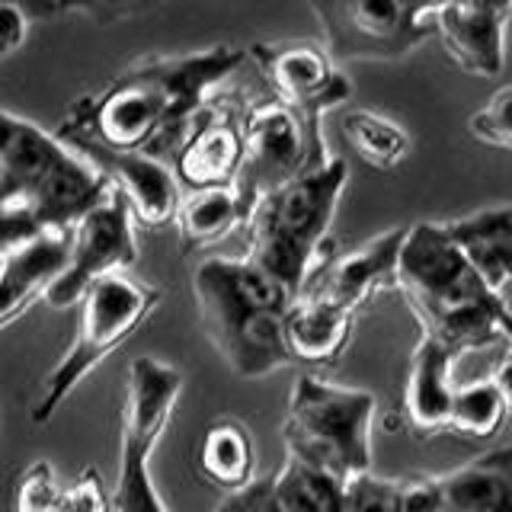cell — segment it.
<instances>
[{
	"mask_svg": "<svg viewBox=\"0 0 512 512\" xmlns=\"http://www.w3.org/2000/svg\"><path fill=\"white\" fill-rule=\"evenodd\" d=\"M442 512H512V445L442 474Z\"/></svg>",
	"mask_w": 512,
	"mask_h": 512,
	"instance_id": "21",
	"label": "cell"
},
{
	"mask_svg": "<svg viewBox=\"0 0 512 512\" xmlns=\"http://www.w3.org/2000/svg\"><path fill=\"white\" fill-rule=\"evenodd\" d=\"M32 16L16 4H0V61L16 55L29 39Z\"/></svg>",
	"mask_w": 512,
	"mask_h": 512,
	"instance_id": "34",
	"label": "cell"
},
{
	"mask_svg": "<svg viewBox=\"0 0 512 512\" xmlns=\"http://www.w3.org/2000/svg\"><path fill=\"white\" fill-rule=\"evenodd\" d=\"M71 228L45 231L26 244L0 253V330L20 320L32 301H42L45 288L68 263Z\"/></svg>",
	"mask_w": 512,
	"mask_h": 512,
	"instance_id": "17",
	"label": "cell"
},
{
	"mask_svg": "<svg viewBox=\"0 0 512 512\" xmlns=\"http://www.w3.org/2000/svg\"><path fill=\"white\" fill-rule=\"evenodd\" d=\"M349 183V164L327 157L253 205L244 221L247 260L298 295L333 256L330 224Z\"/></svg>",
	"mask_w": 512,
	"mask_h": 512,
	"instance_id": "3",
	"label": "cell"
},
{
	"mask_svg": "<svg viewBox=\"0 0 512 512\" xmlns=\"http://www.w3.org/2000/svg\"><path fill=\"white\" fill-rule=\"evenodd\" d=\"M183 391V372L154 356H138L128 365V388L119 416V480L109 493L112 512H167L160 500L151 455L170 426Z\"/></svg>",
	"mask_w": 512,
	"mask_h": 512,
	"instance_id": "6",
	"label": "cell"
},
{
	"mask_svg": "<svg viewBox=\"0 0 512 512\" xmlns=\"http://www.w3.org/2000/svg\"><path fill=\"white\" fill-rule=\"evenodd\" d=\"M215 512H282V506L276 500V480H272V474L256 477L244 490L224 493Z\"/></svg>",
	"mask_w": 512,
	"mask_h": 512,
	"instance_id": "33",
	"label": "cell"
},
{
	"mask_svg": "<svg viewBox=\"0 0 512 512\" xmlns=\"http://www.w3.org/2000/svg\"><path fill=\"white\" fill-rule=\"evenodd\" d=\"M397 292H404L416 324L436 320L471 304L503 301L500 292L484 285V279L464 263V256L445 237L442 224L420 221L407 228L397 256Z\"/></svg>",
	"mask_w": 512,
	"mask_h": 512,
	"instance_id": "8",
	"label": "cell"
},
{
	"mask_svg": "<svg viewBox=\"0 0 512 512\" xmlns=\"http://www.w3.org/2000/svg\"><path fill=\"white\" fill-rule=\"evenodd\" d=\"M234 106L208 103L202 116L192 122L186 138L173 154L176 183L192 189L234 186L240 164H244V125Z\"/></svg>",
	"mask_w": 512,
	"mask_h": 512,
	"instance_id": "16",
	"label": "cell"
},
{
	"mask_svg": "<svg viewBox=\"0 0 512 512\" xmlns=\"http://www.w3.org/2000/svg\"><path fill=\"white\" fill-rule=\"evenodd\" d=\"M442 231L484 285L503 295L512 285V205H490L442 221Z\"/></svg>",
	"mask_w": 512,
	"mask_h": 512,
	"instance_id": "19",
	"label": "cell"
},
{
	"mask_svg": "<svg viewBox=\"0 0 512 512\" xmlns=\"http://www.w3.org/2000/svg\"><path fill=\"white\" fill-rule=\"evenodd\" d=\"M247 58L272 87V100L292 109L314 141H324V112L343 106L352 96L349 77L336 68L327 48L314 42H256L247 48Z\"/></svg>",
	"mask_w": 512,
	"mask_h": 512,
	"instance_id": "12",
	"label": "cell"
},
{
	"mask_svg": "<svg viewBox=\"0 0 512 512\" xmlns=\"http://www.w3.org/2000/svg\"><path fill=\"white\" fill-rule=\"evenodd\" d=\"M61 480L52 468V461H32L29 468L16 477L10 512H52Z\"/></svg>",
	"mask_w": 512,
	"mask_h": 512,
	"instance_id": "29",
	"label": "cell"
},
{
	"mask_svg": "<svg viewBox=\"0 0 512 512\" xmlns=\"http://www.w3.org/2000/svg\"><path fill=\"white\" fill-rule=\"evenodd\" d=\"M135 260V221L128 215L125 202L109 189V196L100 205H93L84 218L71 224L68 263L58 272V279L45 288L42 304L48 311L77 308L93 282L116 276V272H128Z\"/></svg>",
	"mask_w": 512,
	"mask_h": 512,
	"instance_id": "11",
	"label": "cell"
},
{
	"mask_svg": "<svg viewBox=\"0 0 512 512\" xmlns=\"http://www.w3.org/2000/svg\"><path fill=\"white\" fill-rule=\"evenodd\" d=\"M445 4H448V0H407V7L413 10V16H416V20H423V23H432V16H436Z\"/></svg>",
	"mask_w": 512,
	"mask_h": 512,
	"instance_id": "37",
	"label": "cell"
},
{
	"mask_svg": "<svg viewBox=\"0 0 512 512\" xmlns=\"http://www.w3.org/2000/svg\"><path fill=\"white\" fill-rule=\"evenodd\" d=\"M509 413L512 410L506 404V397L490 378L464 384V388H455L452 413H448V432L464 439H496L500 429L506 426Z\"/></svg>",
	"mask_w": 512,
	"mask_h": 512,
	"instance_id": "27",
	"label": "cell"
},
{
	"mask_svg": "<svg viewBox=\"0 0 512 512\" xmlns=\"http://www.w3.org/2000/svg\"><path fill=\"white\" fill-rule=\"evenodd\" d=\"M311 10L333 61H397L432 36L407 0H311Z\"/></svg>",
	"mask_w": 512,
	"mask_h": 512,
	"instance_id": "10",
	"label": "cell"
},
{
	"mask_svg": "<svg viewBox=\"0 0 512 512\" xmlns=\"http://www.w3.org/2000/svg\"><path fill=\"white\" fill-rule=\"evenodd\" d=\"M157 304L160 288L138 282L128 272H116V276L93 282L77 304L80 314L68 352L39 384V397L32 404V423L45 426L52 420L77 384L103 359H109L128 336H135L144 327V320L157 311Z\"/></svg>",
	"mask_w": 512,
	"mask_h": 512,
	"instance_id": "5",
	"label": "cell"
},
{
	"mask_svg": "<svg viewBox=\"0 0 512 512\" xmlns=\"http://www.w3.org/2000/svg\"><path fill=\"white\" fill-rule=\"evenodd\" d=\"M375 394L304 372L292 384L282 439L285 458L349 484L372 471Z\"/></svg>",
	"mask_w": 512,
	"mask_h": 512,
	"instance_id": "4",
	"label": "cell"
},
{
	"mask_svg": "<svg viewBox=\"0 0 512 512\" xmlns=\"http://www.w3.org/2000/svg\"><path fill=\"white\" fill-rule=\"evenodd\" d=\"M496 388H500V394L506 397V404H509V410H512V346H509V352H506V359L500 362V368H496V375L490 378Z\"/></svg>",
	"mask_w": 512,
	"mask_h": 512,
	"instance_id": "35",
	"label": "cell"
},
{
	"mask_svg": "<svg viewBox=\"0 0 512 512\" xmlns=\"http://www.w3.org/2000/svg\"><path fill=\"white\" fill-rule=\"evenodd\" d=\"M0 173L16 176L52 205L61 228H71L93 205L109 196V186L84 157L55 132L0 109Z\"/></svg>",
	"mask_w": 512,
	"mask_h": 512,
	"instance_id": "7",
	"label": "cell"
},
{
	"mask_svg": "<svg viewBox=\"0 0 512 512\" xmlns=\"http://www.w3.org/2000/svg\"><path fill=\"white\" fill-rule=\"evenodd\" d=\"M343 512H400L397 506V480L378 474H359L346 484Z\"/></svg>",
	"mask_w": 512,
	"mask_h": 512,
	"instance_id": "31",
	"label": "cell"
},
{
	"mask_svg": "<svg viewBox=\"0 0 512 512\" xmlns=\"http://www.w3.org/2000/svg\"><path fill=\"white\" fill-rule=\"evenodd\" d=\"M247 212L240 205L234 186L218 189H192L176 205V237H180V253L192 256L221 244L234 231H244Z\"/></svg>",
	"mask_w": 512,
	"mask_h": 512,
	"instance_id": "23",
	"label": "cell"
},
{
	"mask_svg": "<svg viewBox=\"0 0 512 512\" xmlns=\"http://www.w3.org/2000/svg\"><path fill=\"white\" fill-rule=\"evenodd\" d=\"M52 512H112L103 474L96 468H84L71 484H61Z\"/></svg>",
	"mask_w": 512,
	"mask_h": 512,
	"instance_id": "30",
	"label": "cell"
},
{
	"mask_svg": "<svg viewBox=\"0 0 512 512\" xmlns=\"http://www.w3.org/2000/svg\"><path fill=\"white\" fill-rule=\"evenodd\" d=\"M58 135V132H55ZM71 151L103 176L106 186L125 202L138 228H164L173 221L183 192L167 160L144 151H116L84 135H58Z\"/></svg>",
	"mask_w": 512,
	"mask_h": 512,
	"instance_id": "13",
	"label": "cell"
},
{
	"mask_svg": "<svg viewBox=\"0 0 512 512\" xmlns=\"http://www.w3.org/2000/svg\"><path fill=\"white\" fill-rule=\"evenodd\" d=\"M45 231H68V228H61L52 205L36 189L20 183L16 176L0 173V253L20 247Z\"/></svg>",
	"mask_w": 512,
	"mask_h": 512,
	"instance_id": "25",
	"label": "cell"
},
{
	"mask_svg": "<svg viewBox=\"0 0 512 512\" xmlns=\"http://www.w3.org/2000/svg\"><path fill=\"white\" fill-rule=\"evenodd\" d=\"M244 61L247 48L237 45L138 58L106 87L80 96L58 125V135H84L106 148L167 160L212 103V93Z\"/></svg>",
	"mask_w": 512,
	"mask_h": 512,
	"instance_id": "1",
	"label": "cell"
},
{
	"mask_svg": "<svg viewBox=\"0 0 512 512\" xmlns=\"http://www.w3.org/2000/svg\"><path fill=\"white\" fill-rule=\"evenodd\" d=\"M240 125H244V164L234 180V192L247 215L272 189L285 186L304 170L320 167L330 157L327 144L314 141L295 112L272 96L244 109Z\"/></svg>",
	"mask_w": 512,
	"mask_h": 512,
	"instance_id": "9",
	"label": "cell"
},
{
	"mask_svg": "<svg viewBox=\"0 0 512 512\" xmlns=\"http://www.w3.org/2000/svg\"><path fill=\"white\" fill-rule=\"evenodd\" d=\"M0 4H16L23 7L32 20H45V16H55V0H0Z\"/></svg>",
	"mask_w": 512,
	"mask_h": 512,
	"instance_id": "36",
	"label": "cell"
},
{
	"mask_svg": "<svg viewBox=\"0 0 512 512\" xmlns=\"http://www.w3.org/2000/svg\"><path fill=\"white\" fill-rule=\"evenodd\" d=\"M272 480H276V500L282 512H343L346 484L324 471L285 458Z\"/></svg>",
	"mask_w": 512,
	"mask_h": 512,
	"instance_id": "26",
	"label": "cell"
},
{
	"mask_svg": "<svg viewBox=\"0 0 512 512\" xmlns=\"http://www.w3.org/2000/svg\"><path fill=\"white\" fill-rule=\"evenodd\" d=\"M340 128L349 151L372 170H394L410 154L407 128L375 109H349Z\"/></svg>",
	"mask_w": 512,
	"mask_h": 512,
	"instance_id": "24",
	"label": "cell"
},
{
	"mask_svg": "<svg viewBox=\"0 0 512 512\" xmlns=\"http://www.w3.org/2000/svg\"><path fill=\"white\" fill-rule=\"evenodd\" d=\"M407 228H391L362 247L330 256L314 276L304 282L301 292H311L317 298H327L340 308L359 314L368 301L381 292L397 288V256L404 244Z\"/></svg>",
	"mask_w": 512,
	"mask_h": 512,
	"instance_id": "14",
	"label": "cell"
},
{
	"mask_svg": "<svg viewBox=\"0 0 512 512\" xmlns=\"http://www.w3.org/2000/svg\"><path fill=\"white\" fill-rule=\"evenodd\" d=\"M512 0H448L432 16V32L461 71L496 77L506 64V23Z\"/></svg>",
	"mask_w": 512,
	"mask_h": 512,
	"instance_id": "15",
	"label": "cell"
},
{
	"mask_svg": "<svg viewBox=\"0 0 512 512\" xmlns=\"http://www.w3.org/2000/svg\"><path fill=\"white\" fill-rule=\"evenodd\" d=\"M196 471L221 493H237L256 480V445L250 429L234 416H218L202 432Z\"/></svg>",
	"mask_w": 512,
	"mask_h": 512,
	"instance_id": "22",
	"label": "cell"
},
{
	"mask_svg": "<svg viewBox=\"0 0 512 512\" xmlns=\"http://www.w3.org/2000/svg\"><path fill=\"white\" fill-rule=\"evenodd\" d=\"M192 292L205 336L237 378H266L292 365L282 320L295 295L247 256L199 263Z\"/></svg>",
	"mask_w": 512,
	"mask_h": 512,
	"instance_id": "2",
	"label": "cell"
},
{
	"mask_svg": "<svg viewBox=\"0 0 512 512\" xmlns=\"http://www.w3.org/2000/svg\"><path fill=\"white\" fill-rule=\"evenodd\" d=\"M458 356L448 352L442 343L429 340L420 333L416 343L407 381H404V397H400V416L404 426L413 432L416 439H432L448 432V413H452V362Z\"/></svg>",
	"mask_w": 512,
	"mask_h": 512,
	"instance_id": "18",
	"label": "cell"
},
{
	"mask_svg": "<svg viewBox=\"0 0 512 512\" xmlns=\"http://www.w3.org/2000/svg\"><path fill=\"white\" fill-rule=\"evenodd\" d=\"M468 128L480 144L512 154V84L496 90L468 119Z\"/></svg>",
	"mask_w": 512,
	"mask_h": 512,
	"instance_id": "28",
	"label": "cell"
},
{
	"mask_svg": "<svg viewBox=\"0 0 512 512\" xmlns=\"http://www.w3.org/2000/svg\"><path fill=\"white\" fill-rule=\"evenodd\" d=\"M160 0H55V10L58 13H80L87 20L109 26V23H119L128 20V16L144 13L157 7Z\"/></svg>",
	"mask_w": 512,
	"mask_h": 512,
	"instance_id": "32",
	"label": "cell"
},
{
	"mask_svg": "<svg viewBox=\"0 0 512 512\" xmlns=\"http://www.w3.org/2000/svg\"><path fill=\"white\" fill-rule=\"evenodd\" d=\"M352 327H356V314L352 311L311 292H298L282 320L285 349L292 362L330 365L349 346Z\"/></svg>",
	"mask_w": 512,
	"mask_h": 512,
	"instance_id": "20",
	"label": "cell"
}]
</instances>
